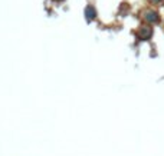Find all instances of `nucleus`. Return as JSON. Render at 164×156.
<instances>
[{
    "instance_id": "2",
    "label": "nucleus",
    "mask_w": 164,
    "mask_h": 156,
    "mask_svg": "<svg viewBox=\"0 0 164 156\" xmlns=\"http://www.w3.org/2000/svg\"><path fill=\"white\" fill-rule=\"evenodd\" d=\"M151 34H153V29L148 27V26H142L141 29H140V32H138V36H140V39H142V40L150 39Z\"/></svg>"
},
{
    "instance_id": "1",
    "label": "nucleus",
    "mask_w": 164,
    "mask_h": 156,
    "mask_svg": "<svg viewBox=\"0 0 164 156\" xmlns=\"http://www.w3.org/2000/svg\"><path fill=\"white\" fill-rule=\"evenodd\" d=\"M144 19H145L148 23H157L160 20L159 13H157V11H154V10H147V11H145Z\"/></svg>"
},
{
    "instance_id": "4",
    "label": "nucleus",
    "mask_w": 164,
    "mask_h": 156,
    "mask_svg": "<svg viewBox=\"0 0 164 156\" xmlns=\"http://www.w3.org/2000/svg\"><path fill=\"white\" fill-rule=\"evenodd\" d=\"M153 3H155V5H159V3H163V0H151Z\"/></svg>"
},
{
    "instance_id": "3",
    "label": "nucleus",
    "mask_w": 164,
    "mask_h": 156,
    "mask_svg": "<svg viewBox=\"0 0 164 156\" xmlns=\"http://www.w3.org/2000/svg\"><path fill=\"white\" fill-rule=\"evenodd\" d=\"M94 16H95V10H94V7L92 6L87 7V17L91 20V19H94Z\"/></svg>"
}]
</instances>
